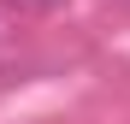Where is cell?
<instances>
[{"mask_svg":"<svg viewBox=\"0 0 130 124\" xmlns=\"http://www.w3.org/2000/svg\"><path fill=\"white\" fill-rule=\"evenodd\" d=\"M18 6H36V12H47V6H59V0H18Z\"/></svg>","mask_w":130,"mask_h":124,"instance_id":"obj_1","label":"cell"}]
</instances>
